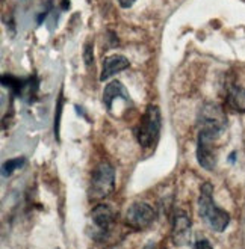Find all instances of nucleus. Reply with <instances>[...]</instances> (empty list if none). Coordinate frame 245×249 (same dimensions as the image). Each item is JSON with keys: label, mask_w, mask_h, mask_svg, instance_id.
Instances as JSON below:
<instances>
[{"label": "nucleus", "mask_w": 245, "mask_h": 249, "mask_svg": "<svg viewBox=\"0 0 245 249\" xmlns=\"http://www.w3.org/2000/svg\"><path fill=\"white\" fill-rule=\"evenodd\" d=\"M115 189V171L111 163L102 162L91 174L88 196L91 201H102L108 198Z\"/></svg>", "instance_id": "2"}, {"label": "nucleus", "mask_w": 245, "mask_h": 249, "mask_svg": "<svg viewBox=\"0 0 245 249\" xmlns=\"http://www.w3.org/2000/svg\"><path fill=\"white\" fill-rule=\"evenodd\" d=\"M156 221V212L147 202H133L126 212V224L132 230L141 231L149 228Z\"/></svg>", "instance_id": "5"}, {"label": "nucleus", "mask_w": 245, "mask_h": 249, "mask_svg": "<svg viewBox=\"0 0 245 249\" xmlns=\"http://www.w3.org/2000/svg\"><path fill=\"white\" fill-rule=\"evenodd\" d=\"M24 165V159H12V160H8V162H5L3 168H2V172L5 177H9V175H12V172L21 168Z\"/></svg>", "instance_id": "12"}, {"label": "nucleus", "mask_w": 245, "mask_h": 249, "mask_svg": "<svg viewBox=\"0 0 245 249\" xmlns=\"http://www.w3.org/2000/svg\"><path fill=\"white\" fill-rule=\"evenodd\" d=\"M161 131V110L157 106L150 105L144 112L142 120L136 128V141L142 148H150L159 138Z\"/></svg>", "instance_id": "3"}, {"label": "nucleus", "mask_w": 245, "mask_h": 249, "mask_svg": "<svg viewBox=\"0 0 245 249\" xmlns=\"http://www.w3.org/2000/svg\"><path fill=\"white\" fill-rule=\"evenodd\" d=\"M113 219H115L113 212L106 204H97L91 212V221L97 228L98 234H102V236L108 234V231L113 224Z\"/></svg>", "instance_id": "8"}, {"label": "nucleus", "mask_w": 245, "mask_h": 249, "mask_svg": "<svg viewBox=\"0 0 245 249\" xmlns=\"http://www.w3.org/2000/svg\"><path fill=\"white\" fill-rule=\"evenodd\" d=\"M198 124L200 127L213 128L223 133L227 127V118L223 107L215 103H206L198 113Z\"/></svg>", "instance_id": "6"}, {"label": "nucleus", "mask_w": 245, "mask_h": 249, "mask_svg": "<svg viewBox=\"0 0 245 249\" xmlns=\"http://www.w3.org/2000/svg\"><path fill=\"white\" fill-rule=\"evenodd\" d=\"M195 249H213V248H212V245L206 239H203V240H198L195 243Z\"/></svg>", "instance_id": "14"}, {"label": "nucleus", "mask_w": 245, "mask_h": 249, "mask_svg": "<svg viewBox=\"0 0 245 249\" xmlns=\"http://www.w3.org/2000/svg\"><path fill=\"white\" fill-rule=\"evenodd\" d=\"M244 145H245V141H244Z\"/></svg>", "instance_id": "17"}, {"label": "nucleus", "mask_w": 245, "mask_h": 249, "mask_svg": "<svg viewBox=\"0 0 245 249\" xmlns=\"http://www.w3.org/2000/svg\"><path fill=\"white\" fill-rule=\"evenodd\" d=\"M129 67H131V62H129V59L126 56H123V54L108 56V57H105L103 64H102V74H100V80L105 82V80L111 79L112 76L127 70Z\"/></svg>", "instance_id": "9"}, {"label": "nucleus", "mask_w": 245, "mask_h": 249, "mask_svg": "<svg viewBox=\"0 0 245 249\" xmlns=\"http://www.w3.org/2000/svg\"><path fill=\"white\" fill-rule=\"evenodd\" d=\"M172 242L177 246H185L191 239V217L183 210H177L172 217V230H171Z\"/></svg>", "instance_id": "7"}, {"label": "nucleus", "mask_w": 245, "mask_h": 249, "mask_svg": "<svg viewBox=\"0 0 245 249\" xmlns=\"http://www.w3.org/2000/svg\"><path fill=\"white\" fill-rule=\"evenodd\" d=\"M117 98H124L127 103H131V95H129L126 86L120 80H112L105 86L103 91V105L108 110H112V103Z\"/></svg>", "instance_id": "10"}, {"label": "nucleus", "mask_w": 245, "mask_h": 249, "mask_svg": "<svg viewBox=\"0 0 245 249\" xmlns=\"http://www.w3.org/2000/svg\"><path fill=\"white\" fill-rule=\"evenodd\" d=\"M198 213L201 219L217 232H223L230 224V214L220 209L213 201V186L210 183H205L200 189Z\"/></svg>", "instance_id": "1"}, {"label": "nucleus", "mask_w": 245, "mask_h": 249, "mask_svg": "<svg viewBox=\"0 0 245 249\" xmlns=\"http://www.w3.org/2000/svg\"><path fill=\"white\" fill-rule=\"evenodd\" d=\"M93 50H94V44L86 42L85 49H83V61L86 64V67L91 68L94 65V56H93Z\"/></svg>", "instance_id": "13"}, {"label": "nucleus", "mask_w": 245, "mask_h": 249, "mask_svg": "<svg viewBox=\"0 0 245 249\" xmlns=\"http://www.w3.org/2000/svg\"><path fill=\"white\" fill-rule=\"evenodd\" d=\"M135 2H136V0H118V5L121 8H131Z\"/></svg>", "instance_id": "15"}, {"label": "nucleus", "mask_w": 245, "mask_h": 249, "mask_svg": "<svg viewBox=\"0 0 245 249\" xmlns=\"http://www.w3.org/2000/svg\"><path fill=\"white\" fill-rule=\"evenodd\" d=\"M221 133L213 128L200 127L197 141V160L201 168L212 171L217 165V154L213 151V142Z\"/></svg>", "instance_id": "4"}, {"label": "nucleus", "mask_w": 245, "mask_h": 249, "mask_svg": "<svg viewBox=\"0 0 245 249\" xmlns=\"http://www.w3.org/2000/svg\"><path fill=\"white\" fill-rule=\"evenodd\" d=\"M144 249H156V245H154V243H153V245L150 243V245H147V246L144 248Z\"/></svg>", "instance_id": "16"}, {"label": "nucleus", "mask_w": 245, "mask_h": 249, "mask_svg": "<svg viewBox=\"0 0 245 249\" xmlns=\"http://www.w3.org/2000/svg\"><path fill=\"white\" fill-rule=\"evenodd\" d=\"M227 103L233 110L245 112V88L232 85L227 91Z\"/></svg>", "instance_id": "11"}]
</instances>
